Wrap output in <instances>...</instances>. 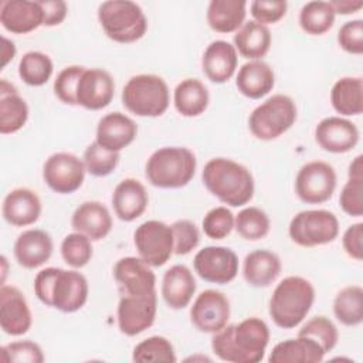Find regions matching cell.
Segmentation results:
<instances>
[{"label": "cell", "instance_id": "obj_25", "mask_svg": "<svg viewBox=\"0 0 363 363\" xmlns=\"http://www.w3.org/2000/svg\"><path fill=\"white\" fill-rule=\"evenodd\" d=\"M1 213L4 220L11 225H31L38 220L41 214L40 197L30 189H14L4 197Z\"/></svg>", "mask_w": 363, "mask_h": 363}, {"label": "cell", "instance_id": "obj_20", "mask_svg": "<svg viewBox=\"0 0 363 363\" xmlns=\"http://www.w3.org/2000/svg\"><path fill=\"white\" fill-rule=\"evenodd\" d=\"M0 23L13 34H27L44 23V13L34 0H4L0 4Z\"/></svg>", "mask_w": 363, "mask_h": 363}, {"label": "cell", "instance_id": "obj_29", "mask_svg": "<svg viewBox=\"0 0 363 363\" xmlns=\"http://www.w3.org/2000/svg\"><path fill=\"white\" fill-rule=\"evenodd\" d=\"M279 257L268 250H255L244 258L242 275L248 285L255 288L269 286L281 274Z\"/></svg>", "mask_w": 363, "mask_h": 363}, {"label": "cell", "instance_id": "obj_14", "mask_svg": "<svg viewBox=\"0 0 363 363\" xmlns=\"http://www.w3.org/2000/svg\"><path fill=\"white\" fill-rule=\"evenodd\" d=\"M193 267L201 279L224 285L237 277L238 257L231 248L208 245L194 255Z\"/></svg>", "mask_w": 363, "mask_h": 363}, {"label": "cell", "instance_id": "obj_2", "mask_svg": "<svg viewBox=\"0 0 363 363\" xmlns=\"http://www.w3.org/2000/svg\"><path fill=\"white\" fill-rule=\"evenodd\" d=\"M34 294L44 305L72 313L88 299V281L81 272L48 267L35 275Z\"/></svg>", "mask_w": 363, "mask_h": 363}, {"label": "cell", "instance_id": "obj_26", "mask_svg": "<svg viewBox=\"0 0 363 363\" xmlns=\"http://www.w3.org/2000/svg\"><path fill=\"white\" fill-rule=\"evenodd\" d=\"M149 203V196L145 186L132 177L118 183L112 194L113 211L122 221H133L140 217Z\"/></svg>", "mask_w": 363, "mask_h": 363}, {"label": "cell", "instance_id": "obj_47", "mask_svg": "<svg viewBox=\"0 0 363 363\" xmlns=\"http://www.w3.org/2000/svg\"><path fill=\"white\" fill-rule=\"evenodd\" d=\"M173 231V241L176 255H186L191 252L200 241V233L196 224L190 220H177L172 225Z\"/></svg>", "mask_w": 363, "mask_h": 363}, {"label": "cell", "instance_id": "obj_53", "mask_svg": "<svg viewBox=\"0 0 363 363\" xmlns=\"http://www.w3.org/2000/svg\"><path fill=\"white\" fill-rule=\"evenodd\" d=\"M335 10V14H352L359 11L363 7V1H350V0H335L329 1Z\"/></svg>", "mask_w": 363, "mask_h": 363}, {"label": "cell", "instance_id": "obj_7", "mask_svg": "<svg viewBox=\"0 0 363 363\" xmlns=\"http://www.w3.org/2000/svg\"><path fill=\"white\" fill-rule=\"evenodd\" d=\"M169 86L162 77L155 74L135 75L122 89L123 106L136 116H160L169 108Z\"/></svg>", "mask_w": 363, "mask_h": 363}, {"label": "cell", "instance_id": "obj_10", "mask_svg": "<svg viewBox=\"0 0 363 363\" xmlns=\"http://www.w3.org/2000/svg\"><path fill=\"white\" fill-rule=\"evenodd\" d=\"M139 258L150 267H162L172 257L174 250L172 227L159 220L142 223L133 234Z\"/></svg>", "mask_w": 363, "mask_h": 363}, {"label": "cell", "instance_id": "obj_18", "mask_svg": "<svg viewBox=\"0 0 363 363\" xmlns=\"http://www.w3.org/2000/svg\"><path fill=\"white\" fill-rule=\"evenodd\" d=\"M113 278L122 295L156 292V275L142 258L123 257L113 267Z\"/></svg>", "mask_w": 363, "mask_h": 363}, {"label": "cell", "instance_id": "obj_9", "mask_svg": "<svg viewBox=\"0 0 363 363\" xmlns=\"http://www.w3.org/2000/svg\"><path fill=\"white\" fill-rule=\"evenodd\" d=\"M288 233L291 240L301 247L323 245L336 240L339 221L328 210H303L291 220Z\"/></svg>", "mask_w": 363, "mask_h": 363}, {"label": "cell", "instance_id": "obj_19", "mask_svg": "<svg viewBox=\"0 0 363 363\" xmlns=\"http://www.w3.org/2000/svg\"><path fill=\"white\" fill-rule=\"evenodd\" d=\"M316 143L330 153L350 152L359 142L357 126L340 116L323 118L315 129Z\"/></svg>", "mask_w": 363, "mask_h": 363}, {"label": "cell", "instance_id": "obj_17", "mask_svg": "<svg viewBox=\"0 0 363 363\" xmlns=\"http://www.w3.org/2000/svg\"><path fill=\"white\" fill-rule=\"evenodd\" d=\"M33 323L31 311L23 292L11 285L0 288V326L10 336H21Z\"/></svg>", "mask_w": 363, "mask_h": 363}, {"label": "cell", "instance_id": "obj_27", "mask_svg": "<svg viewBox=\"0 0 363 363\" xmlns=\"http://www.w3.org/2000/svg\"><path fill=\"white\" fill-rule=\"evenodd\" d=\"M196 292V279L191 271L182 264L170 267L162 279V296L169 308H186Z\"/></svg>", "mask_w": 363, "mask_h": 363}, {"label": "cell", "instance_id": "obj_1", "mask_svg": "<svg viewBox=\"0 0 363 363\" xmlns=\"http://www.w3.org/2000/svg\"><path fill=\"white\" fill-rule=\"evenodd\" d=\"M268 342V325L252 316L235 325H225L216 332L211 339V349L223 362L258 363L264 359Z\"/></svg>", "mask_w": 363, "mask_h": 363}, {"label": "cell", "instance_id": "obj_32", "mask_svg": "<svg viewBox=\"0 0 363 363\" xmlns=\"http://www.w3.org/2000/svg\"><path fill=\"white\" fill-rule=\"evenodd\" d=\"M245 7L244 0H211L206 13L207 23L217 33H233L244 24Z\"/></svg>", "mask_w": 363, "mask_h": 363}, {"label": "cell", "instance_id": "obj_15", "mask_svg": "<svg viewBox=\"0 0 363 363\" xmlns=\"http://www.w3.org/2000/svg\"><path fill=\"white\" fill-rule=\"evenodd\" d=\"M190 319L200 332H218L230 319V302L227 296L216 289L203 291L190 308Z\"/></svg>", "mask_w": 363, "mask_h": 363}, {"label": "cell", "instance_id": "obj_3", "mask_svg": "<svg viewBox=\"0 0 363 363\" xmlns=\"http://www.w3.org/2000/svg\"><path fill=\"white\" fill-rule=\"evenodd\" d=\"M206 189L224 204L240 207L254 196V177L241 163L225 157L208 160L201 173Z\"/></svg>", "mask_w": 363, "mask_h": 363}, {"label": "cell", "instance_id": "obj_43", "mask_svg": "<svg viewBox=\"0 0 363 363\" xmlns=\"http://www.w3.org/2000/svg\"><path fill=\"white\" fill-rule=\"evenodd\" d=\"M92 254L91 240L81 233H71L61 242L62 259L72 268L85 267L91 261Z\"/></svg>", "mask_w": 363, "mask_h": 363}, {"label": "cell", "instance_id": "obj_50", "mask_svg": "<svg viewBox=\"0 0 363 363\" xmlns=\"http://www.w3.org/2000/svg\"><path fill=\"white\" fill-rule=\"evenodd\" d=\"M337 43L346 52L360 55L363 52V21L360 18L346 21L337 33Z\"/></svg>", "mask_w": 363, "mask_h": 363}, {"label": "cell", "instance_id": "obj_45", "mask_svg": "<svg viewBox=\"0 0 363 363\" xmlns=\"http://www.w3.org/2000/svg\"><path fill=\"white\" fill-rule=\"evenodd\" d=\"M234 218L227 207H214L203 218V231L211 240H223L234 228Z\"/></svg>", "mask_w": 363, "mask_h": 363}, {"label": "cell", "instance_id": "obj_16", "mask_svg": "<svg viewBox=\"0 0 363 363\" xmlns=\"http://www.w3.org/2000/svg\"><path fill=\"white\" fill-rule=\"evenodd\" d=\"M115 94V82L111 74L101 68H85L77 88V105L89 111L106 108Z\"/></svg>", "mask_w": 363, "mask_h": 363}, {"label": "cell", "instance_id": "obj_4", "mask_svg": "<svg viewBox=\"0 0 363 363\" xmlns=\"http://www.w3.org/2000/svg\"><path fill=\"white\" fill-rule=\"evenodd\" d=\"M315 301L312 284L296 275L284 278L269 299V316L282 329L296 328L308 315Z\"/></svg>", "mask_w": 363, "mask_h": 363}, {"label": "cell", "instance_id": "obj_38", "mask_svg": "<svg viewBox=\"0 0 363 363\" xmlns=\"http://www.w3.org/2000/svg\"><path fill=\"white\" fill-rule=\"evenodd\" d=\"M52 61L41 51L26 52L18 62V75L30 86L44 85L52 75Z\"/></svg>", "mask_w": 363, "mask_h": 363}, {"label": "cell", "instance_id": "obj_6", "mask_svg": "<svg viewBox=\"0 0 363 363\" xmlns=\"http://www.w3.org/2000/svg\"><path fill=\"white\" fill-rule=\"evenodd\" d=\"M98 20L108 38L129 44L140 40L147 30L142 9L129 0H109L98 7Z\"/></svg>", "mask_w": 363, "mask_h": 363}, {"label": "cell", "instance_id": "obj_39", "mask_svg": "<svg viewBox=\"0 0 363 363\" xmlns=\"http://www.w3.org/2000/svg\"><path fill=\"white\" fill-rule=\"evenodd\" d=\"M234 228L248 241L264 238L271 228V221L267 213L258 207H245L234 218Z\"/></svg>", "mask_w": 363, "mask_h": 363}, {"label": "cell", "instance_id": "obj_23", "mask_svg": "<svg viewBox=\"0 0 363 363\" xmlns=\"http://www.w3.org/2000/svg\"><path fill=\"white\" fill-rule=\"evenodd\" d=\"M237 50L228 41L216 40L207 45L201 57V68L214 84L227 82L237 68Z\"/></svg>", "mask_w": 363, "mask_h": 363}, {"label": "cell", "instance_id": "obj_8", "mask_svg": "<svg viewBox=\"0 0 363 363\" xmlns=\"http://www.w3.org/2000/svg\"><path fill=\"white\" fill-rule=\"evenodd\" d=\"M296 121V105L284 94L269 96L250 115L248 128L261 140H272L284 135Z\"/></svg>", "mask_w": 363, "mask_h": 363}, {"label": "cell", "instance_id": "obj_22", "mask_svg": "<svg viewBox=\"0 0 363 363\" xmlns=\"http://www.w3.org/2000/svg\"><path fill=\"white\" fill-rule=\"evenodd\" d=\"M14 258L23 268L34 269L45 264L52 255L51 235L38 228L23 231L14 242Z\"/></svg>", "mask_w": 363, "mask_h": 363}, {"label": "cell", "instance_id": "obj_33", "mask_svg": "<svg viewBox=\"0 0 363 363\" xmlns=\"http://www.w3.org/2000/svg\"><path fill=\"white\" fill-rule=\"evenodd\" d=\"M234 47L244 58L259 60L269 51L271 31L261 23L247 21L235 33Z\"/></svg>", "mask_w": 363, "mask_h": 363}, {"label": "cell", "instance_id": "obj_49", "mask_svg": "<svg viewBox=\"0 0 363 363\" xmlns=\"http://www.w3.org/2000/svg\"><path fill=\"white\" fill-rule=\"evenodd\" d=\"M288 3L282 0H255L250 4L254 21L264 26L278 23L286 14Z\"/></svg>", "mask_w": 363, "mask_h": 363}, {"label": "cell", "instance_id": "obj_34", "mask_svg": "<svg viewBox=\"0 0 363 363\" xmlns=\"http://www.w3.org/2000/svg\"><path fill=\"white\" fill-rule=\"evenodd\" d=\"M333 109L345 116L363 112V81L360 77H343L337 79L330 91Z\"/></svg>", "mask_w": 363, "mask_h": 363}, {"label": "cell", "instance_id": "obj_13", "mask_svg": "<svg viewBox=\"0 0 363 363\" xmlns=\"http://www.w3.org/2000/svg\"><path fill=\"white\" fill-rule=\"evenodd\" d=\"M157 295H122L118 303V328L126 336H136L149 329L156 318Z\"/></svg>", "mask_w": 363, "mask_h": 363}, {"label": "cell", "instance_id": "obj_42", "mask_svg": "<svg viewBox=\"0 0 363 363\" xmlns=\"http://www.w3.org/2000/svg\"><path fill=\"white\" fill-rule=\"evenodd\" d=\"M298 336L315 340L325 353L330 352L339 339V332L335 323L326 316H315L309 319L298 332Z\"/></svg>", "mask_w": 363, "mask_h": 363}, {"label": "cell", "instance_id": "obj_31", "mask_svg": "<svg viewBox=\"0 0 363 363\" xmlns=\"http://www.w3.org/2000/svg\"><path fill=\"white\" fill-rule=\"evenodd\" d=\"M326 353L312 339L298 336L288 339L274 346L268 362L269 363H319Z\"/></svg>", "mask_w": 363, "mask_h": 363}, {"label": "cell", "instance_id": "obj_11", "mask_svg": "<svg viewBox=\"0 0 363 363\" xmlns=\"http://www.w3.org/2000/svg\"><path fill=\"white\" fill-rule=\"evenodd\" d=\"M336 189L335 169L322 160L305 163L295 179V191L306 204L328 201Z\"/></svg>", "mask_w": 363, "mask_h": 363}, {"label": "cell", "instance_id": "obj_37", "mask_svg": "<svg viewBox=\"0 0 363 363\" xmlns=\"http://www.w3.org/2000/svg\"><path fill=\"white\" fill-rule=\"evenodd\" d=\"M335 16L329 1H309L299 11V26L309 35H322L333 27Z\"/></svg>", "mask_w": 363, "mask_h": 363}, {"label": "cell", "instance_id": "obj_52", "mask_svg": "<svg viewBox=\"0 0 363 363\" xmlns=\"http://www.w3.org/2000/svg\"><path fill=\"white\" fill-rule=\"evenodd\" d=\"M43 13H44V23L43 26L52 27L61 24L68 13L67 3L62 0H38Z\"/></svg>", "mask_w": 363, "mask_h": 363}, {"label": "cell", "instance_id": "obj_46", "mask_svg": "<svg viewBox=\"0 0 363 363\" xmlns=\"http://www.w3.org/2000/svg\"><path fill=\"white\" fill-rule=\"evenodd\" d=\"M85 67L69 65L61 69L54 81V92L57 98L67 105H77V88Z\"/></svg>", "mask_w": 363, "mask_h": 363}, {"label": "cell", "instance_id": "obj_35", "mask_svg": "<svg viewBox=\"0 0 363 363\" xmlns=\"http://www.w3.org/2000/svg\"><path fill=\"white\" fill-rule=\"evenodd\" d=\"M208 99L206 85L196 78H186L179 82L173 94L176 111L187 118L201 115L208 106Z\"/></svg>", "mask_w": 363, "mask_h": 363}, {"label": "cell", "instance_id": "obj_12", "mask_svg": "<svg viewBox=\"0 0 363 363\" xmlns=\"http://www.w3.org/2000/svg\"><path fill=\"white\" fill-rule=\"evenodd\" d=\"M85 172V164L78 156L68 152H58L45 160L43 179L52 191L71 194L82 186Z\"/></svg>", "mask_w": 363, "mask_h": 363}, {"label": "cell", "instance_id": "obj_41", "mask_svg": "<svg viewBox=\"0 0 363 363\" xmlns=\"http://www.w3.org/2000/svg\"><path fill=\"white\" fill-rule=\"evenodd\" d=\"M119 159V152L108 150L98 142H92L86 146L82 162L89 174L95 177H105L116 169Z\"/></svg>", "mask_w": 363, "mask_h": 363}, {"label": "cell", "instance_id": "obj_44", "mask_svg": "<svg viewBox=\"0 0 363 363\" xmlns=\"http://www.w3.org/2000/svg\"><path fill=\"white\" fill-rule=\"evenodd\" d=\"M0 357L4 363H43L44 354L33 340H18L4 345L0 349Z\"/></svg>", "mask_w": 363, "mask_h": 363}, {"label": "cell", "instance_id": "obj_5", "mask_svg": "<svg viewBox=\"0 0 363 363\" xmlns=\"http://www.w3.org/2000/svg\"><path fill=\"white\" fill-rule=\"evenodd\" d=\"M197 167L194 153L183 146L155 150L146 162V177L159 189H179L193 179Z\"/></svg>", "mask_w": 363, "mask_h": 363}, {"label": "cell", "instance_id": "obj_51", "mask_svg": "<svg viewBox=\"0 0 363 363\" xmlns=\"http://www.w3.org/2000/svg\"><path fill=\"white\" fill-rule=\"evenodd\" d=\"M343 250L356 261L363 259V224L356 223L346 228L342 238Z\"/></svg>", "mask_w": 363, "mask_h": 363}, {"label": "cell", "instance_id": "obj_40", "mask_svg": "<svg viewBox=\"0 0 363 363\" xmlns=\"http://www.w3.org/2000/svg\"><path fill=\"white\" fill-rule=\"evenodd\" d=\"M132 360L140 362V363L143 362L174 363L176 353L170 340H167L163 336H150L147 339H143L135 346Z\"/></svg>", "mask_w": 363, "mask_h": 363}, {"label": "cell", "instance_id": "obj_54", "mask_svg": "<svg viewBox=\"0 0 363 363\" xmlns=\"http://www.w3.org/2000/svg\"><path fill=\"white\" fill-rule=\"evenodd\" d=\"M3 41V47H1V57H3V61H1V67L4 68L16 55V45L13 41H10L9 38L3 37L1 38Z\"/></svg>", "mask_w": 363, "mask_h": 363}, {"label": "cell", "instance_id": "obj_30", "mask_svg": "<svg viewBox=\"0 0 363 363\" xmlns=\"http://www.w3.org/2000/svg\"><path fill=\"white\" fill-rule=\"evenodd\" d=\"M28 119V106L16 86L6 79L0 81V132L3 135L20 130Z\"/></svg>", "mask_w": 363, "mask_h": 363}, {"label": "cell", "instance_id": "obj_48", "mask_svg": "<svg viewBox=\"0 0 363 363\" xmlns=\"http://www.w3.org/2000/svg\"><path fill=\"white\" fill-rule=\"evenodd\" d=\"M342 210L352 217L363 214V179H349L339 197Z\"/></svg>", "mask_w": 363, "mask_h": 363}, {"label": "cell", "instance_id": "obj_28", "mask_svg": "<svg viewBox=\"0 0 363 363\" xmlns=\"http://www.w3.org/2000/svg\"><path fill=\"white\" fill-rule=\"evenodd\" d=\"M275 84V75L272 68L261 61V60H252L245 62L235 79V85L238 91L250 98V99H259L265 96Z\"/></svg>", "mask_w": 363, "mask_h": 363}, {"label": "cell", "instance_id": "obj_55", "mask_svg": "<svg viewBox=\"0 0 363 363\" xmlns=\"http://www.w3.org/2000/svg\"><path fill=\"white\" fill-rule=\"evenodd\" d=\"M347 174H349V179H363V156L362 155L356 156L350 162Z\"/></svg>", "mask_w": 363, "mask_h": 363}, {"label": "cell", "instance_id": "obj_21", "mask_svg": "<svg viewBox=\"0 0 363 363\" xmlns=\"http://www.w3.org/2000/svg\"><path fill=\"white\" fill-rule=\"evenodd\" d=\"M136 133L138 126L133 119L122 112H111L99 119L95 142L108 150L121 152L135 140Z\"/></svg>", "mask_w": 363, "mask_h": 363}, {"label": "cell", "instance_id": "obj_24", "mask_svg": "<svg viewBox=\"0 0 363 363\" xmlns=\"http://www.w3.org/2000/svg\"><path fill=\"white\" fill-rule=\"evenodd\" d=\"M71 225L77 233L86 235L91 241H99L111 233L112 217L102 203L84 201L72 213Z\"/></svg>", "mask_w": 363, "mask_h": 363}, {"label": "cell", "instance_id": "obj_36", "mask_svg": "<svg viewBox=\"0 0 363 363\" xmlns=\"http://www.w3.org/2000/svg\"><path fill=\"white\" fill-rule=\"evenodd\" d=\"M335 318L345 326H357L363 322V288L349 285L340 289L333 299Z\"/></svg>", "mask_w": 363, "mask_h": 363}]
</instances>
